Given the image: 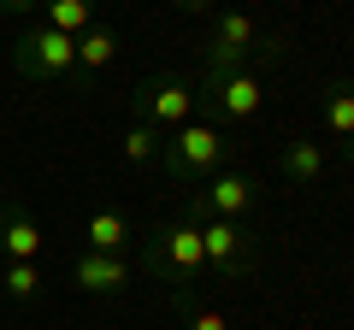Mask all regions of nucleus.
Wrapping results in <instances>:
<instances>
[{
	"label": "nucleus",
	"mask_w": 354,
	"mask_h": 330,
	"mask_svg": "<svg viewBox=\"0 0 354 330\" xmlns=\"http://www.w3.org/2000/svg\"><path fill=\"white\" fill-rule=\"evenodd\" d=\"M283 59V36H266L248 12H218L213 36H207V71H254V65H278Z\"/></svg>",
	"instance_id": "nucleus-1"
},
{
	"label": "nucleus",
	"mask_w": 354,
	"mask_h": 330,
	"mask_svg": "<svg viewBox=\"0 0 354 330\" xmlns=\"http://www.w3.org/2000/svg\"><path fill=\"white\" fill-rule=\"evenodd\" d=\"M12 65H18V77H30V83H65V89L88 95V77L77 71V36H65V30H48V24L18 30Z\"/></svg>",
	"instance_id": "nucleus-2"
},
{
	"label": "nucleus",
	"mask_w": 354,
	"mask_h": 330,
	"mask_svg": "<svg viewBox=\"0 0 354 330\" xmlns=\"http://www.w3.org/2000/svg\"><path fill=\"white\" fill-rule=\"evenodd\" d=\"M230 159H236V142H230V130H218V124H195V118L160 142V165L171 171L177 183H207L213 171H225Z\"/></svg>",
	"instance_id": "nucleus-3"
},
{
	"label": "nucleus",
	"mask_w": 354,
	"mask_h": 330,
	"mask_svg": "<svg viewBox=\"0 0 354 330\" xmlns=\"http://www.w3.org/2000/svg\"><path fill=\"white\" fill-rule=\"evenodd\" d=\"M148 271L165 278L177 295H189V283L207 271V254H201V224L195 218H165V224L148 230Z\"/></svg>",
	"instance_id": "nucleus-4"
},
{
	"label": "nucleus",
	"mask_w": 354,
	"mask_h": 330,
	"mask_svg": "<svg viewBox=\"0 0 354 330\" xmlns=\"http://www.w3.org/2000/svg\"><path fill=\"white\" fill-rule=\"evenodd\" d=\"M195 83H183V77H148L136 95H130V113H136V124H148L153 136H171V130H183L195 118Z\"/></svg>",
	"instance_id": "nucleus-5"
},
{
	"label": "nucleus",
	"mask_w": 354,
	"mask_h": 330,
	"mask_svg": "<svg viewBox=\"0 0 354 330\" xmlns=\"http://www.w3.org/2000/svg\"><path fill=\"white\" fill-rule=\"evenodd\" d=\"M201 254H207V271L225 283H242L254 271V230L242 218H201Z\"/></svg>",
	"instance_id": "nucleus-6"
},
{
	"label": "nucleus",
	"mask_w": 354,
	"mask_h": 330,
	"mask_svg": "<svg viewBox=\"0 0 354 330\" xmlns=\"http://www.w3.org/2000/svg\"><path fill=\"white\" fill-rule=\"evenodd\" d=\"M260 206V183L248 177V171H236V165H225V171H213V177L201 183V189L189 195V213L183 218H242L248 224V213Z\"/></svg>",
	"instance_id": "nucleus-7"
},
{
	"label": "nucleus",
	"mask_w": 354,
	"mask_h": 330,
	"mask_svg": "<svg viewBox=\"0 0 354 330\" xmlns=\"http://www.w3.org/2000/svg\"><path fill=\"white\" fill-rule=\"evenodd\" d=\"M195 95H201V106H213L225 124H254V118H260V106H266L254 71H225V77L201 71V89H195Z\"/></svg>",
	"instance_id": "nucleus-8"
},
{
	"label": "nucleus",
	"mask_w": 354,
	"mask_h": 330,
	"mask_svg": "<svg viewBox=\"0 0 354 330\" xmlns=\"http://www.w3.org/2000/svg\"><path fill=\"white\" fill-rule=\"evenodd\" d=\"M130 278H136V266H130L124 254H95V248H83V254L71 260V283L83 295H124Z\"/></svg>",
	"instance_id": "nucleus-9"
},
{
	"label": "nucleus",
	"mask_w": 354,
	"mask_h": 330,
	"mask_svg": "<svg viewBox=\"0 0 354 330\" xmlns=\"http://www.w3.org/2000/svg\"><path fill=\"white\" fill-rule=\"evenodd\" d=\"M0 254L6 260H41L48 254V236H41L30 201H6L0 206Z\"/></svg>",
	"instance_id": "nucleus-10"
},
{
	"label": "nucleus",
	"mask_w": 354,
	"mask_h": 330,
	"mask_svg": "<svg viewBox=\"0 0 354 330\" xmlns=\"http://www.w3.org/2000/svg\"><path fill=\"white\" fill-rule=\"evenodd\" d=\"M319 124L330 142H342V159H354V77H337L319 89Z\"/></svg>",
	"instance_id": "nucleus-11"
},
{
	"label": "nucleus",
	"mask_w": 354,
	"mask_h": 330,
	"mask_svg": "<svg viewBox=\"0 0 354 330\" xmlns=\"http://www.w3.org/2000/svg\"><path fill=\"white\" fill-rule=\"evenodd\" d=\"M278 171L295 183V189H313V183H325V171H330V159H325V142H307V136L283 142V153H278Z\"/></svg>",
	"instance_id": "nucleus-12"
},
{
	"label": "nucleus",
	"mask_w": 354,
	"mask_h": 330,
	"mask_svg": "<svg viewBox=\"0 0 354 330\" xmlns=\"http://www.w3.org/2000/svg\"><path fill=\"white\" fill-rule=\"evenodd\" d=\"M136 236H142V230L130 224L124 213H113V206H101V213L83 218V248H95V254H124Z\"/></svg>",
	"instance_id": "nucleus-13"
},
{
	"label": "nucleus",
	"mask_w": 354,
	"mask_h": 330,
	"mask_svg": "<svg viewBox=\"0 0 354 330\" xmlns=\"http://www.w3.org/2000/svg\"><path fill=\"white\" fill-rule=\"evenodd\" d=\"M113 59H118V36L106 24H88L83 36H77V71H83L88 83H95V71H106Z\"/></svg>",
	"instance_id": "nucleus-14"
},
{
	"label": "nucleus",
	"mask_w": 354,
	"mask_h": 330,
	"mask_svg": "<svg viewBox=\"0 0 354 330\" xmlns=\"http://www.w3.org/2000/svg\"><path fill=\"white\" fill-rule=\"evenodd\" d=\"M41 260H6V278H0V295H6V301L12 307H30L41 295Z\"/></svg>",
	"instance_id": "nucleus-15"
},
{
	"label": "nucleus",
	"mask_w": 354,
	"mask_h": 330,
	"mask_svg": "<svg viewBox=\"0 0 354 330\" xmlns=\"http://www.w3.org/2000/svg\"><path fill=\"white\" fill-rule=\"evenodd\" d=\"M41 24L65 30V36H83L95 24V0H41Z\"/></svg>",
	"instance_id": "nucleus-16"
},
{
	"label": "nucleus",
	"mask_w": 354,
	"mask_h": 330,
	"mask_svg": "<svg viewBox=\"0 0 354 330\" xmlns=\"http://www.w3.org/2000/svg\"><path fill=\"white\" fill-rule=\"evenodd\" d=\"M177 313H183V330H230V318L213 301H195V295H177Z\"/></svg>",
	"instance_id": "nucleus-17"
},
{
	"label": "nucleus",
	"mask_w": 354,
	"mask_h": 330,
	"mask_svg": "<svg viewBox=\"0 0 354 330\" xmlns=\"http://www.w3.org/2000/svg\"><path fill=\"white\" fill-rule=\"evenodd\" d=\"M160 142H165V136H153L148 124H130V130H124V159H130V165H153V159H160Z\"/></svg>",
	"instance_id": "nucleus-18"
},
{
	"label": "nucleus",
	"mask_w": 354,
	"mask_h": 330,
	"mask_svg": "<svg viewBox=\"0 0 354 330\" xmlns=\"http://www.w3.org/2000/svg\"><path fill=\"white\" fill-rule=\"evenodd\" d=\"M41 12V0H0V18H30Z\"/></svg>",
	"instance_id": "nucleus-19"
},
{
	"label": "nucleus",
	"mask_w": 354,
	"mask_h": 330,
	"mask_svg": "<svg viewBox=\"0 0 354 330\" xmlns=\"http://www.w3.org/2000/svg\"><path fill=\"white\" fill-rule=\"evenodd\" d=\"M177 6H183V12H195V18H201V12H218V0H177Z\"/></svg>",
	"instance_id": "nucleus-20"
}]
</instances>
